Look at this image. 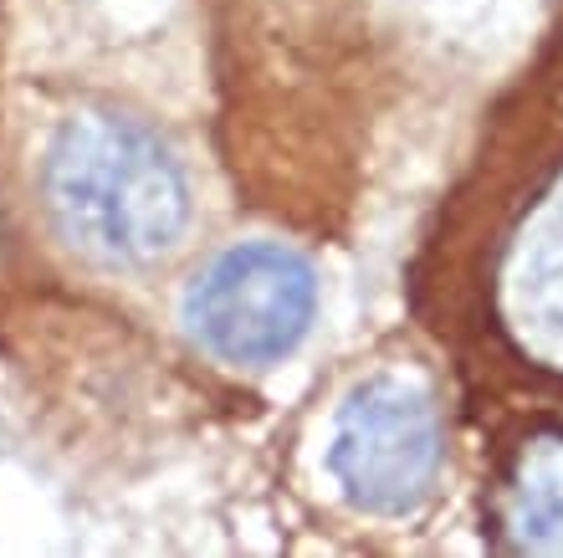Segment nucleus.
Listing matches in <instances>:
<instances>
[{"label":"nucleus","instance_id":"obj_1","mask_svg":"<svg viewBox=\"0 0 563 558\" xmlns=\"http://www.w3.org/2000/svg\"><path fill=\"white\" fill-rule=\"evenodd\" d=\"M42 195L62 241L119 272L159 262L190 226V179L175 149L119 108H82L62 123Z\"/></svg>","mask_w":563,"mask_h":558},{"label":"nucleus","instance_id":"obj_2","mask_svg":"<svg viewBox=\"0 0 563 558\" xmlns=\"http://www.w3.org/2000/svg\"><path fill=\"white\" fill-rule=\"evenodd\" d=\"M441 467L445 420L416 374H374L349 390L328 436V471L358 513H416L441 482Z\"/></svg>","mask_w":563,"mask_h":558},{"label":"nucleus","instance_id":"obj_3","mask_svg":"<svg viewBox=\"0 0 563 558\" xmlns=\"http://www.w3.org/2000/svg\"><path fill=\"white\" fill-rule=\"evenodd\" d=\"M318 313V272L302 251L241 241L221 251L185 293V324L225 364H277L308 338Z\"/></svg>","mask_w":563,"mask_h":558},{"label":"nucleus","instance_id":"obj_4","mask_svg":"<svg viewBox=\"0 0 563 558\" xmlns=\"http://www.w3.org/2000/svg\"><path fill=\"white\" fill-rule=\"evenodd\" d=\"M492 308L528 364L563 374V164L522 206L497 251Z\"/></svg>","mask_w":563,"mask_h":558},{"label":"nucleus","instance_id":"obj_5","mask_svg":"<svg viewBox=\"0 0 563 558\" xmlns=\"http://www.w3.org/2000/svg\"><path fill=\"white\" fill-rule=\"evenodd\" d=\"M492 517L512 554L563 558V430H538L512 451Z\"/></svg>","mask_w":563,"mask_h":558}]
</instances>
